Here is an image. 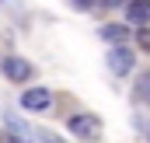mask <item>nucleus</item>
<instances>
[{"label": "nucleus", "mask_w": 150, "mask_h": 143, "mask_svg": "<svg viewBox=\"0 0 150 143\" xmlns=\"http://www.w3.org/2000/svg\"><path fill=\"white\" fill-rule=\"evenodd\" d=\"M133 63H136V52L126 49V45H115L112 52H108V70H112L115 77H126V73L133 70Z\"/></svg>", "instance_id": "7ed1b4c3"}, {"label": "nucleus", "mask_w": 150, "mask_h": 143, "mask_svg": "<svg viewBox=\"0 0 150 143\" xmlns=\"http://www.w3.org/2000/svg\"><path fill=\"white\" fill-rule=\"evenodd\" d=\"M136 45L143 52H150V28H136Z\"/></svg>", "instance_id": "1a4fd4ad"}, {"label": "nucleus", "mask_w": 150, "mask_h": 143, "mask_svg": "<svg viewBox=\"0 0 150 143\" xmlns=\"http://www.w3.org/2000/svg\"><path fill=\"white\" fill-rule=\"evenodd\" d=\"M101 38H108V42H115V45H122V42L129 38V28H126V25H105V28H101Z\"/></svg>", "instance_id": "0eeeda50"}, {"label": "nucleus", "mask_w": 150, "mask_h": 143, "mask_svg": "<svg viewBox=\"0 0 150 143\" xmlns=\"http://www.w3.org/2000/svg\"><path fill=\"white\" fill-rule=\"evenodd\" d=\"M38 136H42V143H59L56 136H52V133H38Z\"/></svg>", "instance_id": "9b49d317"}, {"label": "nucleus", "mask_w": 150, "mask_h": 143, "mask_svg": "<svg viewBox=\"0 0 150 143\" xmlns=\"http://www.w3.org/2000/svg\"><path fill=\"white\" fill-rule=\"evenodd\" d=\"M77 7H80V11H84V7H94V4H101V0H74Z\"/></svg>", "instance_id": "9d476101"}, {"label": "nucleus", "mask_w": 150, "mask_h": 143, "mask_svg": "<svg viewBox=\"0 0 150 143\" xmlns=\"http://www.w3.org/2000/svg\"><path fill=\"white\" fill-rule=\"evenodd\" d=\"M7 133H14V143H32V129L18 115H7Z\"/></svg>", "instance_id": "423d86ee"}, {"label": "nucleus", "mask_w": 150, "mask_h": 143, "mask_svg": "<svg viewBox=\"0 0 150 143\" xmlns=\"http://www.w3.org/2000/svg\"><path fill=\"white\" fill-rule=\"evenodd\" d=\"M133 98H136V101H143V105H150V73H140V77H136Z\"/></svg>", "instance_id": "6e6552de"}, {"label": "nucleus", "mask_w": 150, "mask_h": 143, "mask_svg": "<svg viewBox=\"0 0 150 143\" xmlns=\"http://www.w3.org/2000/svg\"><path fill=\"white\" fill-rule=\"evenodd\" d=\"M49 105H52V94H49L45 87H28V91L21 94V108H25V112H45Z\"/></svg>", "instance_id": "20e7f679"}, {"label": "nucleus", "mask_w": 150, "mask_h": 143, "mask_svg": "<svg viewBox=\"0 0 150 143\" xmlns=\"http://www.w3.org/2000/svg\"><path fill=\"white\" fill-rule=\"evenodd\" d=\"M0 70H4V77H7V80H14V84L32 80V63H28V59H21V56H4Z\"/></svg>", "instance_id": "f03ea898"}, {"label": "nucleus", "mask_w": 150, "mask_h": 143, "mask_svg": "<svg viewBox=\"0 0 150 143\" xmlns=\"http://www.w3.org/2000/svg\"><path fill=\"white\" fill-rule=\"evenodd\" d=\"M67 129L74 136H80V140H98L101 136V119L98 115H87V112H77V115L67 119Z\"/></svg>", "instance_id": "f257e3e1"}, {"label": "nucleus", "mask_w": 150, "mask_h": 143, "mask_svg": "<svg viewBox=\"0 0 150 143\" xmlns=\"http://www.w3.org/2000/svg\"><path fill=\"white\" fill-rule=\"evenodd\" d=\"M126 18H129V25L147 28L150 25V0H129L126 4Z\"/></svg>", "instance_id": "39448f33"}]
</instances>
